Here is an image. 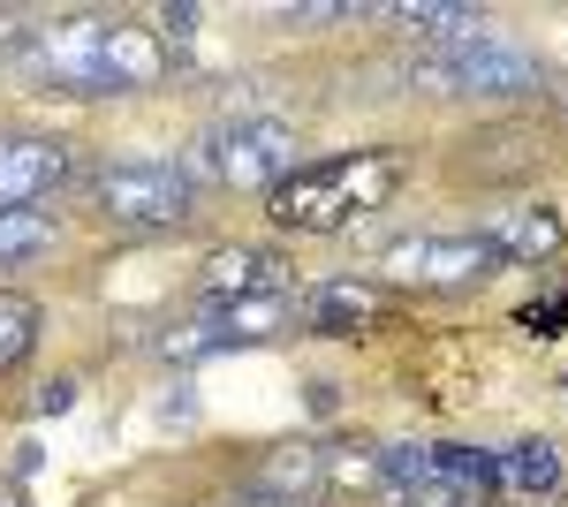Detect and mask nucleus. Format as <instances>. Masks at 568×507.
Listing matches in <instances>:
<instances>
[{
	"instance_id": "f257e3e1",
	"label": "nucleus",
	"mask_w": 568,
	"mask_h": 507,
	"mask_svg": "<svg viewBox=\"0 0 568 507\" xmlns=\"http://www.w3.org/2000/svg\"><path fill=\"white\" fill-rule=\"evenodd\" d=\"M16 69L53 99H144L168 77V45L130 16H53L31 31Z\"/></svg>"
},
{
	"instance_id": "f03ea898",
	"label": "nucleus",
	"mask_w": 568,
	"mask_h": 507,
	"mask_svg": "<svg viewBox=\"0 0 568 507\" xmlns=\"http://www.w3.org/2000/svg\"><path fill=\"white\" fill-rule=\"evenodd\" d=\"M409 160L394 144H372V152H342V160H318V168H296L281 190H265V212L273 227L288 235H334L349 227L356 212H379L402 190Z\"/></svg>"
},
{
	"instance_id": "7ed1b4c3",
	"label": "nucleus",
	"mask_w": 568,
	"mask_h": 507,
	"mask_svg": "<svg viewBox=\"0 0 568 507\" xmlns=\"http://www.w3.org/2000/svg\"><path fill=\"white\" fill-rule=\"evenodd\" d=\"M500 455L478 447H387L379 455V507H493Z\"/></svg>"
},
{
	"instance_id": "20e7f679",
	"label": "nucleus",
	"mask_w": 568,
	"mask_h": 507,
	"mask_svg": "<svg viewBox=\"0 0 568 507\" xmlns=\"http://www.w3.org/2000/svg\"><path fill=\"white\" fill-rule=\"evenodd\" d=\"M546 61L530 45L500 39V31H478V39H455V45H433L409 84L417 91H439V99H524V91H546Z\"/></svg>"
},
{
	"instance_id": "39448f33",
	"label": "nucleus",
	"mask_w": 568,
	"mask_h": 507,
	"mask_svg": "<svg viewBox=\"0 0 568 507\" xmlns=\"http://www.w3.org/2000/svg\"><path fill=\"white\" fill-rule=\"evenodd\" d=\"M91 197H99V220L122 235H168L197 212V174L175 160H114L91 182Z\"/></svg>"
},
{
	"instance_id": "423d86ee",
	"label": "nucleus",
	"mask_w": 568,
	"mask_h": 507,
	"mask_svg": "<svg viewBox=\"0 0 568 507\" xmlns=\"http://www.w3.org/2000/svg\"><path fill=\"white\" fill-rule=\"evenodd\" d=\"M304 160V136L288 122H227L205 136V174L227 190H281Z\"/></svg>"
},
{
	"instance_id": "0eeeda50",
	"label": "nucleus",
	"mask_w": 568,
	"mask_h": 507,
	"mask_svg": "<svg viewBox=\"0 0 568 507\" xmlns=\"http://www.w3.org/2000/svg\"><path fill=\"white\" fill-rule=\"evenodd\" d=\"M379 273L402 281V288H433V296H455V288H478L500 273V251L485 235H402Z\"/></svg>"
},
{
	"instance_id": "6e6552de",
	"label": "nucleus",
	"mask_w": 568,
	"mask_h": 507,
	"mask_svg": "<svg viewBox=\"0 0 568 507\" xmlns=\"http://www.w3.org/2000/svg\"><path fill=\"white\" fill-rule=\"evenodd\" d=\"M69 182V144L61 136H0V212L39 205Z\"/></svg>"
},
{
	"instance_id": "1a4fd4ad",
	"label": "nucleus",
	"mask_w": 568,
	"mask_h": 507,
	"mask_svg": "<svg viewBox=\"0 0 568 507\" xmlns=\"http://www.w3.org/2000/svg\"><path fill=\"white\" fill-rule=\"evenodd\" d=\"M205 296L213 303H243V296H288V257L281 251H213L205 257Z\"/></svg>"
},
{
	"instance_id": "9d476101",
	"label": "nucleus",
	"mask_w": 568,
	"mask_h": 507,
	"mask_svg": "<svg viewBox=\"0 0 568 507\" xmlns=\"http://www.w3.org/2000/svg\"><path fill=\"white\" fill-rule=\"evenodd\" d=\"M478 235L500 251V265H546V257H561V212L508 205V212H493V227H478Z\"/></svg>"
},
{
	"instance_id": "9b49d317",
	"label": "nucleus",
	"mask_w": 568,
	"mask_h": 507,
	"mask_svg": "<svg viewBox=\"0 0 568 507\" xmlns=\"http://www.w3.org/2000/svg\"><path fill=\"white\" fill-rule=\"evenodd\" d=\"M326 493V455L318 447H273L251 477V507H304Z\"/></svg>"
},
{
	"instance_id": "f8f14e48",
	"label": "nucleus",
	"mask_w": 568,
	"mask_h": 507,
	"mask_svg": "<svg viewBox=\"0 0 568 507\" xmlns=\"http://www.w3.org/2000/svg\"><path fill=\"white\" fill-rule=\"evenodd\" d=\"M470 152H478L485 182H516V174H530L546 160V136L524 122H500V129H485V136H470Z\"/></svg>"
},
{
	"instance_id": "ddd939ff",
	"label": "nucleus",
	"mask_w": 568,
	"mask_h": 507,
	"mask_svg": "<svg viewBox=\"0 0 568 507\" xmlns=\"http://www.w3.org/2000/svg\"><path fill=\"white\" fill-rule=\"evenodd\" d=\"M387 23H402V31H417V39L433 45H455V39H478V31H493L478 8H455V0H402V8H379Z\"/></svg>"
},
{
	"instance_id": "4468645a",
	"label": "nucleus",
	"mask_w": 568,
	"mask_h": 507,
	"mask_svg": "<svg viewBox=\"0 0 568 507\" xmlns=\"http://www.w3.org/2000/svg\"><path fill=\"white\" fill-rule=\"evenodd\" d=\"M364 318H372V288H356V281H326L304 303L311 334H364Z\"/></svg>"
},
{
	"instance_id": "2eb2a0df",
	"label": "nucleus",
	"mask_w": 568,
	"mask_h": 507,
	"mask_svg": "<svg viewBox=\"0 0 568 507\" xmlns=\"http://www.w3.org/2000/svg\"><path fill=\"white\" fill-rule=\"evenodd\" d=\"M39 348V303L23 288H0V372H16Z\"/></svg>"
},
{
	"instance_id": "dca6fc26",
	"label": "nucleus",
	"mask_w": 568,
	"mask_h": 507,
	"mask_svg": "<svg viewBox=\"0 0 568 507\" xmlns=\"http://www.w3.org/2000/svg\"><path fill=\"white\" fill-rule=\"evenodd\" d=\"M53 251V220L31 205H16V212H0V273L8 265H23V257H45Z\"/></svg>"
},
{
	"instance_id": "f3484780",
	"label": "nucleus",
	"mask_w": 568,
	"mask_h": 507,
	"mask_svg": "<svg viewBox=\"0 0 568 507\" xmlns=\"http://www.w3.org/2000/svg\"><path fill=\"white\" fill-rule=\"evenodd\" d=\"M500 477H516L524 493H554V485H561V447H554V439H524V447L500 463Z\"/></svg>"
},
{
	"instance_id": "a211bd4d",
	"label": "nucleus",
	"mask_w": 568,
	"mask_h": 507,
	"mask_svg": "<svg viewBox=\"0 0 568 507\" xmlns=\"http://www.w3.org/2000/svg\"><path fill=\"white\" fill-rule=\"evenodd\" d=\"M69 402H77V386H69V379H53V386H39V409H45V417H53V409H69Z\"/></svg>"
},
{
	"instance_id": "6ab92c4d",
	"label": "nucleus",
	"mask_w": 568,
	"mask_h": 507,
	"mask_svg": "<svg viewBox=\"0 0 568 507\" xmlns=\"http://www.w3.org/2000/svg\"><path fill=\"white\" fill-rule=\"evenodd\" d=\"M546 99H554V107H568V69H561V77H546Z\"/></svg>"
}]
</instances>
